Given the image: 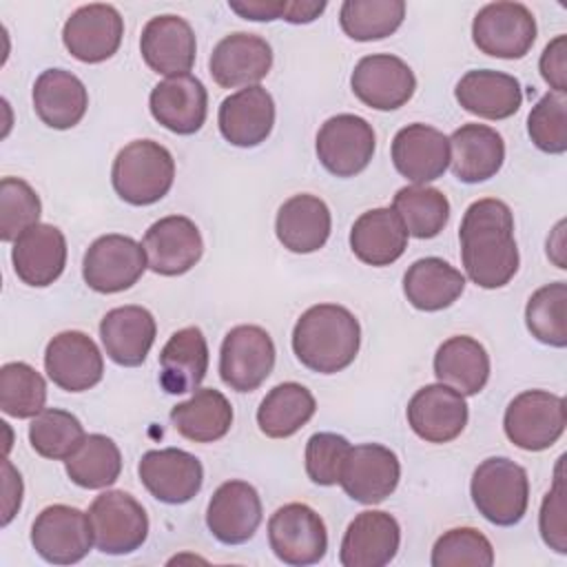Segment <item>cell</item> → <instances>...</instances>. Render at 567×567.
<instances>
[{"instance_id": "1", "label": "cell", "mask_w": 567, "mask_h": 567, "mask_svg": "<svg viewBox=\"0 0 567 567\" xmlns=\"http://www.w3.org/2000/svg\"><path fill=\"white\" fill-rule=\"evenodd\" d=\"M461 259L465 275L481 288L507 286L518 270L514 217L505 202L485 197L467 206L461 228Z\"/></svg>"}, {"instance_id": "2", "label": "cell", "mask_w": 567, "mask_h": 567, "mask_svg": "<svg viewBox=\"0 0 567 567\" xmlns=\"http://www.w3.org/2000/svg\"><path fill=\"white\" fill-rule=\"evenodd\" d=\"M361 326L357 317L339 303H317L295 323V357L312 372L334 374L346 370L359 354Z\"/></svg>"}, {"instance_id": "3", "label": "cell", "mask_w": 567, "mask_h": 567, "mask_svg": "<svg viewBox=\"0 0 567 567\" xmlns=\"http://www.w3.org/2000/svg\"><path fill=\"white\" fill-rule=\"evenodd\" d=\"M175 159L153 140L128 142L113 159L111 182L120 199L131 206H151L173 186Z\"/></svg>"}, {"instance_id": "4", "label": "cell", "mask_w": 567, "mask_h": 567, "mask_svg": "<svg viewBox=\"0 0 567 567\" xmlns=\"http://www.w3.org/2000/svg\"><path fill=\"white\" fill-rule=\"evenodd\" d=\"M470 494L483 518L498 527H512L527 512L529 478L525 467L512 458L489 456L476 465Z\"/></svg>"}, {"instance_id": "5", "label": "cell", "mask_w": 567, "mask_h": 567, "mask_svg": "<svg viewBox=\"0 0 567 567\" xmlns=\"http://www.w3.org/2000/svg\"><path fill=\"white\" fill-rule=\"evenodd\" d=\"M93 545L109 556L140 549L148 538V516L142 503L122 489H106L89 507Z\"/></svg>"}, {"instance_id": "6", "label": "cell", "mask_w": 567, "mask_h": 567, "mask_svg": "<svg viewBox=\"0 0 567 567\" xmlns=\"http://www.w3.org/2000/svg\"><path fill=\"white\" fill-rule=\"evenodd\" d=\"M565 399L547 390H525L516 394L503 416L505 436L525 452L551 447L565 432Z\"/></svg>"}, {"instance_id": "7", "label": "cell", "mask_w": 567, "mask_h": 567, "mask_svg": "<svg viewBox=\"0 0 567 567\" xmlns=\"http://www.w3.org/2000/svg\"><path fill=\"white\" fill-rule=\"evenodd\" d=\"M472 40L485 55L520 60L536 42V18L520 2H489L474 16Z\"/></svg>"}, {"instance_id": "8", "label": "cell", "mask_w": 567, "mask_h": 567, "mask_svg": "<svg viewBox=\"0 0 567 567\" xmlns=\"http://www.w3.org/2000/svg\"><path fill=\"white\" fill-rule=\"evenodd\" d=\"M148 268L144 246L128 235H102L84 252L82 277L102 295L128 290Z\"/></svg>"}, {"instance_id": "9", "label": "cell", "mask_w": 567, "mask_h": 567, "mask_svg": "<svg viewBox=\"0 0 567 567\" xmlns=\"http://www.w3.org/2000/svg\"><path fill=\"white\" fill-rule=\"evenodd\" d=\"M377 146L374 128L354 113L328 117L315 142L321 166L337 177H354L368 168Z\"/></svg>"}, {"instance_id": "10", "label": "cell", "mask_w": 567, "mask_h": 567, "mask_svg": "<svg viewBox=\"0 0 567 567\" xmlns=\"http://www.w3.org/2000/svg\"><path fill=\"white\" fill-rule=\"evenodd\" d=\"M275 343L261 326H235L221 341L219 377L235 392L257 390L275 368Z\"/></svg>"}, {"instance_id": "11", "label": "cell", "mask_w": 567, "mask_h": 567, "mask_svg": "<svg viewBox=\"0 0 567 567\" xmlns=\"http://www.w3.org/2000/svg\"><path fill=\"white\" fill-rule=\"evenodd\" d=\"M268 543L272 554L292 567L319 563L328 551L323 518L303 503H288L268 518Z\"/></svg>"}, {"instance_id": "12", "label": "cell", "mask_w": 567, "mask_h": 567, "mask_svg": "<svg viewBox=\"0 0 567 567\" xmlns=\"http://www.w3.org/2000/svg\"><path fill=\"white\" fill-rule=\"evenodd\" d=\"M31 545L51 565L80 563L93 545L89 514L71 505L44 507L31 525Z\"/></svg>"}, {"instance_id": "13", "label": "cell", "mask_w": 567, "mask_h": 567, "mask_svg": "<svg viewBox=\"0 0 567 567\" xmlns=\"http://www.w3.org/2000/svg\"><path fill=\"white\" fill-rule=\"evenodd\" d=\"M137 474L148 494L166 505L188 503L204 483L199 458L179 447L144 452L137 463Z\"/></svg>"}, {"instance_id": "14", "label": "cell", "mask_w": 567, "mask_h": 567, "mask_svg": "<svg viewBox=\"0 0 567 567\" xmlns=\"http://www.w3.org/2000/svg\"><path fill=\"white\" fill-rule=\"evenodd\" d=\"M124 35V20L113 4L93 2L75 9L62 29L66 51L86 64H97L117 53Z\"/></svg>"}, {"instance_id": "15", "label": "cell", "mask_w": 567, "mask_h": 567, "mask_svg": "<svg viewBox=\"0 0 567 567\" xmlns=\"http://www.w3.org/2000/svg\"><path fill=\"white\" fill-rule=\"evenodd\" d=\"M352 93L370 109L394 111L410 102L416 91L414 71L396 55L372 53L357 62L350 75Z\"/></svg>"}, {"instance_id": "16", "label": "cell", "mask_w": 567, "mask_h": 567, "mask_svg": "<svg viewBox=\"0 0 567 567\" xmlns=\"http://www.w3.org/2000/svg\"><path fill=\"white\" fill-rule=\"evenodd\" d=\"M399 478L401 463L390 447L381 443H361L350 447L339 485L352 501L377 505L396 489Z\"/></svg>"}, {"instance_id": "17", "label": "cell", "mask_w": 567, "mask_h": 567, "mask_svg": "<svg viewBox=\"0 0 567 567\" xmlns=\"http://www.w3.org/2000/svg\"><path fill=\"white\" fill-rule=\"evenodd\" d=\"M44 370L60 390L84 392L102 381L104 359L89 334L64 330L47 343Z\"/></svg>"}, {"instance_id": "18", "label": "cell", "mask_w": 567, "mask_h": 567, "mask_svg": "<svg viewBox=\"0 0 567 567\" xmlns=\"http://www.w3.org/2000/svg\"><path fill=\"white\" fill-rule=\"evenodd\" d=\"M148 268L164 277L188 272L204 252L197 224L184 215H168L148 226L142 239Z\"/></svg>"}, {"instance_id": "19", "label": "cell", "mask_w": 567, "mask_h": 567, "mask_svg": "<svg viewBox=\"0 0 567 567\" xmlns=\"http://www.w3.org/2000/svg\"><path fill=\"white\" fill-rule=\"evenodd\" d=\"M408 425L427 443H450L467 425L465 396L443 383H430L410 399Z\"/></svg>"}, {"instance_id": "20", "label": "cell", "mask_w": 567, "mask_h": 567, "mask_svg": "<svg viewBox=\"0 0 567 567\" xmlns=\"http://www.w3.org/2000/svg\"><path fill=\"white\" fill-rule=\"evenodd\" d=\"M140 53L146 66L159 75H186L197 55L195 31L179 16H155L142 29Z\"/></svg>"}, {"instance_id": "21", "label": "cell", "mask_w": 567, "mask_h": 567, "mask_svg": "<svg viewBox=\"0 0 567 567\" xmlns=\"http://www.w3.org/2000/svg\"><path fill=\"white\" fill-rule=\"evenodd\" d=\"M272 66L270 44L255 33L235 31L221 38L208 60L213 80L221 89L255 86L261 82Z\"/></svg>"}, {"instance_id": "22", "label": "cell", "mask_w": 567, "mask_h": 567, "mask_svg": "<svg viewBox=\"0 0 567 567\" xmlns=\"http://www.w3.org/2000/svg\"><path fill=\"white\" fill-rule=\"evenodd\" d=\"M261 523V498L246 481L221 483L206 507L208 532L224 545L250 540Z\"/></svg>"}, {"instance_id": "23", "label": "cell", "mask_w": 567, "mask_h": 567, "mask_svg": "<svg viewBox=\"0 0 567 567\" xmlns=\"http://www.w3.org/2000/svg\"><path fill=\"white\" fill-rule=\"evenodd\" d=\"M401 545V527L388 512L365 509L348 525L339 563L343 567H383L388 565Z\"/></svg>"}, {"instance_id": "24", "label": "cell", "mask_w": 567, "mask_h": 567, "mask_svg": "<svg viewBox=\"0 0 567 567\" xmlns=\"http://www.w3.org/2000/svg\"><path fill=\"white\" fill-rule=\"evenodd\" d=\"M217 124L228 144L239 148L259 146L275 126V100L259 84L244 86L219 104Z\"/></svg>"}, {"instance_id": "25", "label": "cell", "mask_w": 567, "mask_h": 567, "mask_svg": "<svg viewBox=\"0 0 567 567\" xmlns=\"http://www.w3.org/2000/svg\"><path fill=\"white\" fill-rule=\"evenodd\" d=\"M392 164L412 184H427L450 166V140L430 124H408L392 140Z\"/></svg>"}, {"instance_id": "26", "label": "cell", "mask_w": 567, "mask_h": 567, "mask_svg": "<svg viewBox=\"0 0 567 567\" xmlns=\"http://www.w3.org/2000/svg\"><path fill=\"white\" fill-rule=\"evenodd\" d=\"M148 109L155 122H159L171 133L193 135L206 122L208 93L204 84L190 73L166 78L153 86Z\"/></svg>"}, {"instance_id": "27", "label": "cell", "mask_w": 567, "mask_h": 567, "mask_svg": "<svg viewBox=\"0 0 567 567\" xmlns=\"http://www.w3.org/2000/svg\"><path fill=\"white\" fill-rule=\"evenodd\" d=\"M11 261L22 284L51 286L66 266V239L53 224H35L13 241Z\"/></svg>"}, {"instance_id": "28", "label": "cell", "mask_w": 567, "mask_h": 567, "mask_svg": "<svg viewBox=\"0 0 567 567\" xmlns=\"http://www.w3.org/2000/svg\"><path fill=\"white\" fill-rule=\"evenodd\" d=\"M155 334V319L142 306L113 308L100 321V339L109 359L124 368H135L146 361Z\"/></svg>"}, {"instance_id": "29", "label": "cell", "mask_w": 567, "mask_h": 567, "mask_svg": "<svg viewBox=\"0 0 567 567\" xmlns=\"http://www.w3.org/2000/svg\"><path fill=\"white\" fill-rule=\"evenodd\" d=\"M454 95L467 113L483 120H507L523 104L520 82L514 75L494 69L467 71L458 80Z\"/></svg>"}, {"instance_id": "30", "label": "cell", "mask_w": 567, "mask_h": 567, "mask_svg": "<svg viewBox=\"0 0 567 567\" xmlns=\"http://www.w3.org/2000/svg\"><path fill=\"white\" fill-rule=\"evenodd\" d=\"M447 140L450 166L458 182H485L494 177L505 162V142L492 126L463 124Z\"/></svg>"}, {"instance_id": "31", "label": "cell", "mask_w": 567, "mask_h": 567, "mask_svg": "<svg viewBox=\"0 0 567 567\" xmlns=\"http://www.w3.org/2000/svg\"><path fill=\"white\" fill-rule=\"evenodd\" d=\"M332 217L326 202L317 195H292L286 199L275 219V233L281 246L297 255H308L319 248L330 237Z\"/></svg>"}, {"instance_id": "32", "label": "cell", "mask_w": 567, "mask_h": 567, "mask_svg": "<svg viewBox=\"0 0 567 567\" xmlns=\"http://www.w3.org/2000/svg\"><path fill=\"white\" fill-rule=\"evenodd\" d=\"M33 109L49 128H73L89 109L86 86L66 69H47L35 78Z\"/></svg>"}, {"instance_id": "33", "label": "cell", "mask_w": 567, "mask_h": 567, "mask_svg": "<svg viewBox=\"0 0 567 567\" xmlns=\"http://www.w3.org/2000/svg\"><path fill=\"white\" fill-rule=\"evenodd\" d=\"M208 372V343L197 326L171 334L159 352V385L168 394L195 392Z\"/></svg>"}, {"instance_id": "34", "label": "cell", "mask_w": 567, "mask_h": 567, "mask_svg": "<svg viewBox=\"0 0 567 567\" xmlns=\"http://www.w3.org/2000/svg\"><path fill=\"white\" fill-rule=\"evenodd\" d=\"M408 230L399 215L390 208H372L357 217L350 230V248L354 257L368 266H390L408 248Z\"/></svg>"}, {"instance_id": "35", "label": "cell", "mask_w": 567, "mask_h": 567, "mask_svg": "<svg viewBox=\"0 0 567 567\" xmlns=\"http://www.w3.org/2000/svg\"><path fill=\"white\" fill-rule=\"evenodd\" d=\"M434 374L439 383L463 396H474L489 379V354L474 337H450L434 354Z\"/></svg>"}, {"instance_id": "36", "label": "cell", "mask_w": 567, "mask_h": 567, "mask_svg": "<svg viewBox=\"0 0 567 567\" xmlns=\"http://www.w3.org/2000/svg\"><path fill=\"white\" fill-rule=\"evenodd\" d=\"M465 288L461 270L443 261L441 257L416 259L403 275L405 299L423 312H439L450 308Z\"/></svg>"}, {"instance_id": "37", "label": "cell", "mask_w": 567, "mask_h": 567, "mask_svg": "<svg viewBox=\"0 0 567 567\" xmlns=\"http://www.w3.org/2000/svg\"><path fill=\"white\" fill-rule=\"evenodd\" d=\"M173 427L193 443H215L233 425V405L215 388H197L188 401L171 410Z\"/></svg>"}, {"instance_id": "38", "label": "cell", "mask_w": 567, "mask_h": 567, "mask_svg": "<svg viewBox=\"0 0 567 567\" xmlns=\"http://www.w3.org/2000/svg\"><path fill=\"white\" fill-rule=\"evenodd\" d=\"M312 392L295 381L275 385L257 408V425L270 439H288L299 432L315 414Z\"/></svg>"}, {"instance_id": "39", "label": "cell", "mask_w": 567, "mask_h": 567, "mask_svg": "<svg viewBox=\"0 0 567 567\" xmlns=\"http://www.w3.org/2000/svg\"><path fill=\"white\" fill-rule=\"evenodd\" d=\"M392 210L399 215L408 235L416 239L436 237L450 219L447 197L439 188L425 184L399 188L392 199Z\"/></svg>"}, {"instance_id": "40", "label": "cell", "mask_w": 567, "mask_h": 567, "mask_svg": "<svg viewBox=\"0 0 567 567\" xmlns=\"http://www.w3.org/2000/svg\"><path fill=\"white\" fill-rule=\"evenodd\" d=\"M66 476L84 489H104L120 478L122 454L113 439L86 434L78 450L64 461Z\"/></svg>"}, {"instance_id": "41", "label": "cell", "mask_w": 567, "mask_h": 567, "mask_svg": "<svg viewBox=\"0 0 567 567\" xmlns=\"http://www.w3.org/2000/svg\"><path fill=\"white\" fill-rule=\"evenodd\" d=\"M405 18L403 0H346L339 9L343 33L357 42L392 35Z\"/></svg>"}, {"instance_id": "42", "label": "cell", "mask_w": 567, "mask_h": 567, "mask_svg": "<svg viewBox=\"0 0 567 567\" xmlns=\"http://www.w3.org/2000/svg\"><path fill=\"white\" fill-rule=\"evenodd\" d=\"M525 323L534 339L551 348L567 346V284L551 281L538 288L525 306Z\"/></svg>"}, {"instance_id": "43", "label": "cell", "mask_w": 567, "mask_h": 567, "mask_svg": "<svg viewBox=\"0 0 567 567\" xmlns=\"http://www.w3.org/2000/svg\"><path fill=\"white\" fill-rule=\"evenodd\" d=\"M84 436L80 419L60 408H44L29 425V443L35 454L53 461H66Z\"/></svg>"}, {"instance_id": "44", "label": "cell", "mask_w": 567, "mask_h": 567, "mask_svg": "<svg viewBox=\"0 0 567 567\" xmlns=\"http://www.w3.org/2000/svg\"><path fill=\"white\" fill-rule=\"evenodd\" d=\"M47 383L42 374L24 361L0 368V408L13 419H33L44 410Z\"/></svg>"}, {"instance_id": "45", "label": "cell", "mask_w": 567, "mask_h": 567, "mask_svg": "<svg viewBox=\"0 0 567 567\" xmlns=\"http://www.w3.org/2000/svg\"><path fill=\"white\" fill-rule=\"evenodd\" d=\"M42 204L38 193L20 177L0 182V239L16 241L27 228L40 224Z\"/></svg>"}, {"instance_id": "46", "label": "cell", "mask_w": 567, "mask_h": 567, "mask_svg": "<svg viewBox=\"0 0 567 567\" xmlns=\"http://www.w3.org/2000/svg\"><path fill=\"white\" fill-rule=\"evenodd\" d=\"M430 563L432 567H489L494 565V547L478 529L454 527L436 538Z\"/></svg>"}, {"instance_id": "47", "label": "cell", "mask_w": 567, "mask_h": 567, "mask_svg": "<svg viewBox=\"0 0 567 567\" xmlns=\"http://www.w3.org/2000/svg\"><path fill=\"white\" fill-rule=\"evenodd\" d=\"M527 133L543 153L563 155L567 151V97L545 93L529 111Z\"/></svg>"}, {"instance_id": "48", "label": "cell", "mask_w": 567, "mask_h": 567, "mask_svg": "<svg viewBox=\"0 0 567 567\" xmlns=\"http://www.w3.org/2000/svg\"><path fill=\"white\" fill-rule=\"evenodd\" d=\"M350 441L334 432H317L306 443V474L312 483L330 487L339 483Z\"/></svg>"}, {"instance_id": "49", "label": "cell", "mask_w": 567, "mask_h": 567, "mask_svg": "<svg viewBox=\"0 0 567 567\" xmlns=\"http://www.w3.org/2000/svg\"><path fill=\"white\" fill-rule=\"evenodd\" d=\"M563 461L558 458L554 485L545 494L540 514H538V529L543 536V543L554 549L556 554H567V503H565V481H563Z\"/></svg>"}, {"instance_id": "50", "label": "cell", "mask_w": 567, "mask_h": 567, "mask_svg": "<svg viewBox=\"0 0 567 567\" xmlns=\"http://www.w3.org/2000/svg\"><path fill=\"white\" fill-rule=\"evenodd\" d=\"M538 69L551 93L567 95V35H556L543 49Z\"/></svg>"}, {"instance_id": "51", "label": "cell", "mask_w": 567, "mask_h": 567, "mask_svg": "<svg viewBox=\"0 0 567 567\" xmlns=\"http://www.w3.org/2000/svg\"><path fill=\"white\" fill-rule=\"evenodd\" d=\"M2 472H4V483H2V489H4V498H2V527H7L11 523V518L16 516V512L20 509V503H22V476L11 465L9 458H4Z\"/></svg>"}, {"instance_id": "52", "label": "cell", "mask_w": 567, "mask_h": 567, "mask_svg": "<svg viewBox=\"0 0 567 567\" xmlns=\"http://www.w3.org/2000/svg\"><path fill=\"white\" fill-rule=\"evenodd\" d=\"M230 11L241 16L244 20L270 22L279 20L286 9V0H248V2H228Z\"/></svg>"}, {"instance_id": "53", "label": "cell", "mask_w": 567, "mask_h": 567, "mask_svg": "<svg viewBox=\"0 0 567 567\" xmlns=\"http://www.w3.org/2000/svg\"><path fill=\"white\" fill-rule=\"evenodd\" d=\"M326 9V2H299V0H286V9L281 20L290 22V24H308L315 18H319Z\"/></svg>"}, {"instance_id": "54", "label": "cell", "mask_w": 567, "mask_h": 567, "mask_svg": "<svg viewBox=\"0 0 567 567\" xmlns=\"http://www.w3.org/2000/svg\"><path fill=\"white\" fill-rule=\"evenodd\" d=\"M547 255L558 268L565 266V221H558L551 237H547Z\"/></svg>"}]
</instances>
